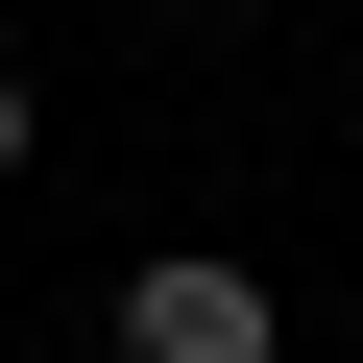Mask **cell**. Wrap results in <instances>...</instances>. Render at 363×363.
Instances as JSON below:
<instances>
[{
	"label": "cell",
	"mask_w": 363,
	"mask_h": 363,
	"mask_svg": "<svg viewBox=\"0 0 363 363\" xmlns=\"http://www.w3.org/2000/svg\"><path fill=\"white\" fill-rule=\"evenodd\" d=\"M121 363H291V315L242 242H169V267H121Z\"/></svg>",
	"instance_id": "1"
},
{
	"label": "cell",
	"mask_w": 363,
	"mask_h": 363,
	"mask_svg": "<svg viewBox=\"0 0 363 363\" xmlns=\"http://www.w3.org/2000/svg\"><path fill=\"white\" fill-rule=\"evenodd\" d=\"M25 169H49V97H25V73H0V194H25Z\"/></svg>",
	"instance_id": "2"
},
{
	"label": "cell",
	"mask_w": 363,
	"mask_h": 363,
	"mask_svg": "<svg viewBox=\"0 0 363 363\" xmlns=\"http://www.w3.org/2000/svg\"><path fill=\"white\" fill-rule=\"evenodd\" d=\"M145 25H218V0H145Z\"/></svg>",
	"instance_id": "3"
}]
</instances>
